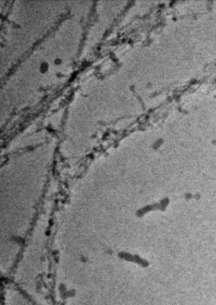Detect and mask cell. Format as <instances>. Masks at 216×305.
Wrapping results in <instances>:
<instances>
[{
	"instance_id": "obj_1",
	"label": "cell",
	"mask_w": 216,
	"mask_h": 305,
	"mask_svg": "<svg viewBox=\"0 0 216 305\" xmlns=\"http://www.w3.org/2000/svg\"><path fill=\"white\" fill-rule=\"evenodd\" d=\"M48 68H49V66H48V63L44 62L41 63V64L40 65L39 70L41 73H45L48 71Z\"/></svg>"
},
{
	"instance_id": "obj_2",
	"label": "cell",
	"mask_w": 216,
	"mask_h": 305,
	"mask_svg": "<svg viewBox=\"0 0 216 305\" xmlns=\"http://www.w3.org/2000/svg\"><path fill=\"white\" fill-rule=\"evenodd\" d=\"M62 63V59H60V58H57V59H55V60H54V64H55L56 65H60Z\"/></svg>"
}]
</instances>
